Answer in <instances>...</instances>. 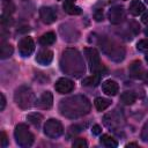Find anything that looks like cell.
Listing matches in <instances>:
<instances>
[{"mask_svg":"<svg viewBox=\"0 0 148 148\" xmlns=\"http://www.w3.org/2000/svg\"><path fill=\"white\" fill-rule=\"evenodd\" d=\"M101 76H102V75H99V74H94V75H91V76H88V77H86V79L82 81V84H83V86H89V87H96V86H98V83H99Z\"/></svg>","mask_w":148,"mask_h":148,"instance_id":"20","label":"cell"},{"mask_svg":"<svg viewBox=\"0 0 148 148\" xmlns=\"http://www.w3.org/2000/svg\"><path fill=\"white\" fill-rule=\"evenodd\" d=\"M54 89L59 94H68L74 89V82L72 80H69V79L61 77L56 82Z\"/></svg>","mask_w":148,"mask_h":148,"instance_id":"9","label":"cell"},{"mask_svg":"<svg viewBox=\"0 0 148 148\" xmlns=\"http://www.w3.org/2000/svg\"><path fill=\"white\" fill-rule=\"evenodd\" d=\"M141 139H142L145 142H148V121L145 124V126H143V128H142Z\"/></svg>","mask_w":148,"mask_h":148,"instance_id":"29","label":"cell"},{"mask_svg":"<svg viewBox=\"0 0 148 148\" xmlns=\"http://www.w3.org/2000/svg\"><path fill=\"white\" fill-rule=\"evenodd\" d=\"M44 133L46 136H49L51 139H56V138H59L64 133V127L59 120L51 118V119L46 120V123L44 125Z\"/></svg>","mask_w":148,"mask_h":148,"instance_id":"6","label":"cell"},{"mask_svg":"<svg viewBox=\"0 0 148 148\" xmlns=\"http://www.w3.org/2000/svg\"><path fill=\"white\" fill-rule=\"evenodd\" d=\"M35 50V43L31 37H23L18 42V51L22 57H29Z\"/></svg>","mask_w":148,"mask_h":148,"instance_id":"8","label":"cell"},{"mask_svg":"<svg viewBox=\"0 0 148 148\" xmlns=\"http://www.w3.org/2000/svg\"><path fill=\"white\" fill-rule=\"evenodd\" d=\"M102 89H103V91L106 95L114 96V95H117L119 87H118V83L116 81H113V80H106V81H104L102 83Z\"/></svg>","mask_w":148,"mask_h":148,"instance_id":"13","label":"cell"},{"mask_svg":"<svg viewBox=\"0 0 148 148\" xmlns=\"http://www.w3.org/2000/svg\"><path fill=\"white\" fill-rule=\"evenodd\" d=\"M108 18L112 24H119L125 20V10L121 6H113L109 9Z\"/></svg>","mask_w":148,"mask_h":148,"instance_id":"7","label":"cell"},{"mask_svg":"<svg viewBox=\"0 0 148 148\" xmlns=\"http://www.w3.org/2000/svg\"><path fill=\"white\" fill-rule=\"evenodd\" d=\"M142 22L143 23H148V10L142 15Z\"/></svg>","mask_w":148,"mask_h":148,"instance_id":"34","label":"cell"},{"mask_svg":"<svg viewBox=\"0 0 148 148\" xmlns=\"http://www.w3.org/2000/svg\"><path fill=\"white\" fill-rule=\"evenodd\" d=\"M95 106H96V109L98 110V111H103V110H105V109H108L109 106H110V104H111V101L110 99H108V98H103V97H97V98H95Z\"/></svg>","mask_w":148,"mask_h":148,"instance_id":"18","label":"cell"},{"mask_svg":"<svg viewBox=\"0 0 148 148\" xmlns=\"http://www.w3.org/2000/svg\"><path fill=\"white\" fill-rule=\"evenodd\" d=\"M99 46L102 51L112 60L121 61L125 58V49L117 44L114 40H110L108 38H102L99 40Z\"/></svg>","mask_w":148,"mask_h":148,"instance_id":"2","label":"cell"},{"mask_svg":"<svg viewBox=\"0 0 148 148\" xmlns=\"http://www.w3.org/2000/svg\"><path fill=\"white\" fill-rule=\"evenodd\" d=\"M68 14H71V15H79V14H81V8L77 7V6H74V7L68 12Z\"/></svg>","mask_w":148,"mask_h":148,"instance_id":"30","label":"cell"},{"mask_svg":"<svg viewBox=\"0 0 148 148\" xmlns=\"http://www.w3.org/2000/svg\"><path fill=\"white\" fill-rule=\"evenodd\" d=\"M95 20L96 21H102L103 20V12L102 10H97L95 13Z\"/></svg>","mask_w":148,"mask_h":148,"instance_id":"33","label":"cell"},{"mask_svg":"<svg viewBox=\"0 0 148 148\" xmlns=\"http://www.w3.org/2000/svg\"><path fill=\"white\" fill-rule=\"evenodd\" d=\"M84 56L88 60V65L90 71L94 74H99V75H104L102 73L103 71V66L101 65V60H99V54L97 52L96 49L94 47H86L84 49Z\"/></svg>","mask_w":148,"mask_h":148,"instance_id":"5","label":"cell"},{"mask_svg":"<svg viewBox=\"0 0 148 148\" xmlns=\"http://www.w3.org/2000/svg\"><path fill=\"white\" fill-rule=\"evenodd\" d=\"M146 1H147V2H148V0H146Z\"/></svg>","mask_w":148,"mask_h":148,"instance_id":"39","label":"cell"},{"mask_svg":"<svg viewBox=\"0 0 148 148\" xmlns=\"http://www.w3.org/2000/svg\"><path fill=\"white\" fill-rule=\"evenodd\" d=\"M52 60H53V52L51 50H47V49L39 51L36 56V61L39 65H43V66L50 65Z\"/></svg>","mask_w":148,"mask_h":148,"instance_id":"12","label":"cell"},{"mask_svg":"<svg viewBox=\"0 0 148 148\" xmlns=\"http://www.w3.org/2000/svg\"><path fill=\"white\" fill-rule=\"evenodd\" d=\"M54 42H56V34L52 32V31L44 34V35L39 38V43H40L42 45H44V46L51 45V44H53Z\"/></svg>","mask_w":148,"mask_h":148,"instance_id":"17","label":"cell"},{"mask_svg":"<svg viewBox=\"0 0 148 148\" xmlns=\"http://www.w3.org/2000/svg\"><path fill=\"white\" fill-rule=\"evenodd\" d=\"M53 104V96L50 91H44L38 99H36V103H35V106H37L38 109H43V110H46V109H50Z\"/></svg>","mask_w":148,"mask_h":148,"instance_id":"10","label":"cell"},{"mask_svg":"<svg viewBox=\"0 0 148 148\" xmlns=\"http://www.w3.org/2000/svg\"><path fill=\"white\" fill-rule=\"evenodd\" d=\"M128 10H130V13H131L132 15L138 16V15H140V14L145 10V5H143L141 1H139V0H133V1L130 3Z\"/></svg>","mask_w":148,"mask_h":148,"instance_id":"15","label":"cell"},{"mask_svg":"<svg viewBox=\"0 0 148 148\" xmlns=\"http://www.w3.org/2000/svg\"><path fill=\"white\" fill-rule=\"evenodd\" d=\"M60 113L67 118H79L90 111V102L84 96H73L62 99L59 104Z\"/></svg>","mask_w":148,"mask_h":148,"instance_id":"1","label":"cell"},{"mask_svg":"<svg viewBox=\"0 0 148 148\" xmlns=\"http://www.w3.org/2000/svg\"><path fill=\"white\" fill-rule=\"evenodd\" d=\"M72 146L75 147V148H83V147H87L88 143H87V141H86L84 139L79 138V139H75V140H74V142H73Z\"/></svg>","mask_w":148,"mask_h":148,"instance_id":"26","label":"cell"},{"mask_svg":"<svg viewBox=\"0 0 148 148\" xmlns=\"http://www.w3.org/2000/svg\"><path fill=\"white\" fill-rule=\"evenodd\" d=\"M101 143L108 148H114L118 146V142L116 139H113L112 136L108 135V134H103L101 138Z\"/></svg>","mask_w":148,"mask_h":148,"instance_id":"19","label":"cell"},{"mask_svg":"<svg viewBox=\"0 0 148 148\" xmlns=\"http://www.w3.org/2000/svg\"><path fill=\"white\" fill-rule=\"evenodd\" d=\"M101 132H102V128H101V126H99V125H94V126L91 127V133H92V134L98 135Z\"/></svg>","mask_w":148,"mask_h":148,"instance_id":"31","label":"cell"},{"mask_svg":"<svg viewBox=\"0 0 148 148\" xmlns=\"http://www.w3.org/2000/svg\"><path fill=\"white\" fill-rule=\"evenodd\" d=\"M2 10L3 14H13L15 12V5L10 0H3L2 1Z\"/></svg>","mask_w":148,"mask_h":148,"instance_id":"23","label":"cell"},{"mask_svg":"<svg viewBox=\"0 0 148 148\" xmlns=\"http://www.w3.org/2000/svg\"><path fill=\"white\" fill-rule=\"evenodd\" d=\"M7 145H8V138L5 132H1L0 133V147L5 148V147H7Z\"/></svg>","mask_w":148,"mask_h":148,"instance_id":"28","label":"cell"},{"mask_svg":"<svg viewBox=\"0 0 148 148\" xmlns=\"http://www.w3.org/2000/svg\"><path fill=\"white\" fill-rule=\"evenodd\" d=\"M74 3H75V0H65L62 7H64V10L66 13H68L73 7H74Z\"/></svg>","mask_w":148,"mask_h":148,"instance_id":"27","label":"cell"},{"mask_svg":"<svg viewBox=\"0 0 148 148\" xmlns=\"http://www.w3.org/2000/svg\"><path fill=\"white\" fill-rule=\"evenodd\" d=\"M14 99L21 109H30L36 103V97L32 89L27 86H21L15 90Z\"/></svg>","mask_w":148,"mask_h":148,"instance_id":"3","label":"cell"},{"mask_svg":"<svg viewBox=\"0 0 148 148\" xmlns=\"http://www.w3.org/2000/svg\"><path fill=\"white\" fill-rule=\"evenodd\" d=\"M120 99H121V102L124 104L131 105V104H133L135 102V95L133 92H131V91H125V92L121 94Z\"/></svg>","mask_w":148,"mask_h":148,"instance_id":"21","label":"cell"},{"mask_svg":"<svg viewBox=\"0 0 148 148\" xmlns=\"http://www.w3.org/2000/svg\"><path fill=\"white\" fill-rule=\"evenodd\" d=\"M126 147H138V145L136 143H128V145H126Z\"/></svg>","mask_w":148,"mask_h":148,"instance_id":"36","label":"cell"},{"mask_svg":"<svg viewBox=\"0 0 148 148\" xmlns=\"http://www.w3.org/2000/svg\"><path fill=\"white\" fill-rule=\"evenodd\" d=\"M39 16L40 20L45 24H51L57 20V14L51 7H40L39 8Z\"/></svg>","mask_w":148,"mask_h":148,"instance_id":"11","label":"cell"},{"mask_svg":"<svg viewBox=\"0 0 148 148\" xmlns=\"http://www.w3.org/2000/svg\"><path fill=\"white\" fill-rule=\"evenodd\" d=\"M0 98H1V102H0V110L2 111L3 109H5V106H6V98H5V95L1 92L0 94Z\"/></svg>","mask_w":148,"mask_h":148,"instance_id":"32","label":"cell"},{"mask_svg":"<svg viewBox=\"0 0 148 148\" xmlns=\"http://www.w3.org/2000/svg\"><path fill=\"white\" fill-rule=\"evenodd\" d=\"M136 49L141 52H145V51H148V39H141L136 44Z\"/></svg>","mask_w":148,"mask_h":148,"instance_id":"25","label":"cell"},{"mask_svg":"<svg viewBox=\"0 0 148 148\" xmlns=\"http://www.w3.org/2000/svg\"><path fill=\"white\" fill-rule=\"evenodd\" d=\"M13 23V20L9 14H2L1 15V25L2 28H8Z\"/></svg>","mask_w":148,"mask_h":148,"instance_id":"24","label":"cell"},{"mask_svg":"<svg viewBox=\"0 0 148 148\" xmlns=\"http://www.w3.org/2000/svg\"><path fill=\"white\" fill-rule=\"evenodd\" d=\"M128 71H130V75H131L132 77H134V79H140V77L143 76V75H142V74H143V68H142L140 61H133V62L130 65Z\"/></svg>","mask_w":148,"mask_h":148,"instance_id":"14","label":"cell"},{"mask_svg":"<svg viewBox=\"0 0 148 148\" xmlns=\"http://www.w3.org/2000/svg\"><path fill=\"white\" fill-rule=\"evenodd\" d=\"M142 77H143V80H145V82H146V83L148 84V73H146V74H145V75H143Z\"/></svg>","mask_w":148,"mask_h":148,"instance_id":"35","label":"cell"},{"mask_svg":"<svg viewBox=\"0 0 148 148\" xmlns=\"http://www.w3.org/2000/svg\"><path fill=\"white\" fill-rule=\"evenodd\" d=\"M13 52H14V49L9 43H5V42L1 43V47H0V58L1 59L9 58L13 54Z\"/></svg>","mask_w":148,"mask_h":148,"instance_id":"16","label":"cell"},{"mask_svg":"<svg viewBox=\"0 0 148 148\" xmlns=\"http://www.w3.org/2000/svg\"><path fill=\"white\" fill-rule=\"evenodd\" d=\"M27 119L32 124V125H35L36 127H38L39 125H40V123H42V120H43V116L40 114V113H37V112H34V113H30V114H28L27 116Z\"/></svg>","mask_w":148,"mask_h":148,"instance_id":"22","label":"cell"},{"mask_svg":"<svg viewBox=\"0 0 148 148\" xmlns=\"http://www.w3.org/2000/svg\"><path fill=\"white\" fill-rule=\"evenodd\" d=\"M15 141L20 147H30L34 143V135L25 124L16 125L14 130Z\"/></svg>","mask_w":148,"mask_h":148,"instance_id":"4","label":"cell"},{"mask_svg":"<svg viewBox=\"0 0 148 148\" xmlns=\"http://www.w3.org/2000/svg\"><path fill=\"white\" fill-rule=\"evenodd\" d=\"M146 61H147V62H148V53H147V54H146Z\"/></svg>","mask_w":148,"mask_h":148,"instance_id":"38","label":"cell"},{"mask_svg":"<svg viewBox=\"0 0 148 148\" xmlns=\"http://www.w3.org/2000/svg\"><path fill=\"white\" fill-rule=\"evenodd\" d=\"M145 35H146V36H148V28L145 30Z\"/></svg>","mask_w":148,"mask_h":148,"instance_id":"37","label":"cell"}]
</instances>
